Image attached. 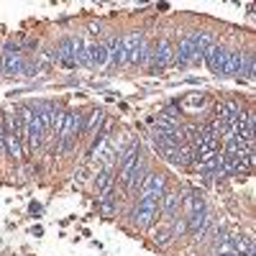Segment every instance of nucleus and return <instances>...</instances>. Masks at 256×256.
Masks as SVG:
<instances>
[{"mask_svg":"<svg viewBox=\"0 0 256 256\" xmlns=\"http://www.w3.org/2000/svg\"><path fill=\"white\" fill-rule=\"evenodd\" d=\"M3 146L8 148L10 159L20 162L26 156V148H24V126H20L18 113H10L3 118Z\"/></svg>","mask_w":256,"mask_h":256,"instance_id":"1","label":"nucleus"},{"mask_svg":"<svg viewBox=\"0 0 256 256\" xmlns=\"http://www.w3.org/2000/svg\"><path fill=\"white\" fill-rule=\"evenodd\" d=\"M18 118H20V126H24V146H26V154L36 152L44 141V126H41L38 116L24 105V108H18Z\"/></svg>","mask_w":256,"mask_h":256,"instance_id":"2","label":"nucleus"},{"mask_svg":"<svg viewBox=\"0 0 256 256\" xmlns=\"http://www.w3.org/2000/svg\"><path fill=\"white\" fill-rule=\"evenodd\" d=\"M82 134V118L80 113H67L64 116V123H62V131H59V146H56V154H67L70 148L74 146L77 136Z\"/></svg>","mask_w":256,"mask_h":256,"instance_id":"3","label":"nucleus"},{"mask_svg":"<svg viewBox=\"0 0 256 256\" xmlns=\"http://www.w3.org/2000/svg\"><path fill=\"white\" fill-rule=\"evenodd\" d=\"M156 212H159V200L144 198V200H138V208L134 210V223L138 228H148L152 220L156 218Z\"/></svg>","mask_w":256,"mask_h":256,"instance_id":"4","label":"nucleus"},{"mask_svg":"<svg viewBox=\"0 0 256 256\" xmlns=\"http://www.w3.org/2000/svg\"><path fill=\"white\" fill-rule=\"evenodd\" d=\"M202 59H205L208 70H210L212 74L223 77V72H226V62H228V49H226L223 44H212V46L205 52Z\"/></svg>","mask_w":256,"mask_h":256,"instance_id":"5","label":"nucleus"},{"mask_svg":"<svg viewBox=\"0 0 256 256\" xmlns=\"http://www.w3.org/2000/svg\"><path fill=\"white\" fill-rule=\"evenodd\" d=\"M0 70H3V74H20L24 72V56H20V52L13 41L6 46V54L0 59Z\"/></svg>","mask_w":256,"mask_h":256,"instance_id":"6","label":"nucleus"},{"mask_svg":"<svg viewBox=\"0 0 256 256\" xmlns=\"http://www.w3.org/2000/svg\"><path fill=\"white\" fill-rule=\"evenodd\" d=\"M136 192H138V200H144V198L159 200V198L164 195V177H162V174H146Z\"/></svg>","mask_w":256,"mask_h":256,"instance_id":"7","label":"nucleus"},{"mask_svg":"<svg viewBox=\"0 0 256 256\" xmlns=\"http://www.w3.org/2000/svg\"><path fill=\"white\" fill-rule=\"evenodd\" d=\"M88 67H105L108 64V46L105 41H92V44L84 46V62Z\"/></svg>","mask_w":256,"mask_h":256,"instance_id":"8","label":"nucleus"},{"mask_svg":"<svg viewBox=\"0 0 256 256\" xmlns=\"http://www.w3.org/2000/svg\"><path fill=\"white\" fill-rule=\"evenodd\" d=\"M152 59H154V64L162 70V67H169V64L174 62V46H172V38H159V44H156V49H154V54H152Z\"/></svg>","mask_w":256,"mask_h":256,"instance_id":"9","label":"nucleus"},{"mask_svg":"<svg viewBox=\"0 0 256 256\" xmlns=\"http://www.w3.org/2000/svg\"><path fill=\"white\" fill-rule=\"evenodd\" d=\"M238 113H241V105H238L236 100H220L218 108H216V120H220V123L228 126Z\"/></svg>","mask_w":256,"mask_h":256,"instance_id":"10","label":"nucleus"},{"mask_svg":"<svg viewBox=\"0 0 256 256\" xmlns=\"http://www.w3.org/2000/svg\"><path fill=\"white\" fill-rule=\"evenodd\" d=\"M246 59L248 54H241V52H228V62H226V72L223 77H238L246 67Z\"/></svg>","mask_w":256,"mask_h":256,"instance_id":"11","label":"nucleus"},{"mask_svg":"<svg viewBox=\"0 0 256 256\" xmlns=\"http://www.w3.org/2000/svg\"><path fill=\"white\" fill-rule=\"evenodd\" d=\"M182 210H184V218H190V216H195V212L205 210V200H202V195H200L198 190H192V192H187V195H184Z\"/></svg>","mask_w":256,"mask_h":256,"instance_id":"12","label":"nucleus"},{"mask_svg":"<svg viewBox=\"0 0 256 256\" xmlns=\"http://www.w3.org/2000/svg\"><path fill=\"white\" fill-rule=\"evenodd\" d=\"M180 195H174V192H166V195L159 198V210L164 218H177V210H180Z\"/></svg>","mask_w":256,"mask_h":256,"instance_id":"13","label":"nucleus"},{"mask_svg":"<svg viewBox=\"0 0 256 256\" xmlns=\"http://www.w3.org/2000/svg\"><path fill=\"white\" fill-rule=\"evenodd\" d=\"M95 187H98V195H108V192L113 190V174H110V169H102V172L98 174L95 180Z\"/></svg>","mask_w":256,"mask_h":256,"instance_id":"14","label":"nucleus"},{"mask_svg":"<svg viewBox=\"0 0 256 256\" xmlns=\"http://www.w3.org/2000/svg\"><path fill=\"white\" fill-rule=\"evenodd\" d=\"M100 123H102V113H100V110H95V113H90V118H88V120L82 123V131H84V134H90L92 128H95V126H100Z\"/></svg>","mask_w":256,"mask_h":256,"instance_id":"15","label":"nucleus"},{"mask_svg":"<svg viewBox=\"0 0 256 256\" xmlns=\"http://www.w3.org/2000/svg\"><path fill=\"white\" fill-rule=\"evenodd\" d=\"M98 205H100V210H102V212H113V210H116V205H113V195H110V192H108V195H102V198L98 200Z\"/></svg>","mask_w":256,"mask_h":256,"instance_id":"16","label":"nucleus"},{"mask_svg":"<svg viewBox=\"0 0 256 256\" xmlns=\"http://www.w3.org/2000/svg\"><path fill=\"white\" fill-rule=\"evenodd\" d=\"M187 98H190V100H187L184 105H187V108H192V110H195L198 105H202V102H205V100H202V95H187Z\"/></svg>","mask_w":256,"mask_h":256,"instance_id":"17","label":"nucleus"},{"mask_svg":"<svg viewBox=\"0 0 256 256\" xmlns=\"http://www.w3.org/2000/svg\"><path fill=\"white\" fill-rule=\"evenodd\" d=\"M90 31L92 34H100V24H90Z\"/></svg>","mask_w":256,"mask_h":256,"instance_id":"18","label":"nucleus"},{"mask_svg":"<svg viewBox=\"0 0 256 256\" xmlns=\"http://www.w3.org/2000/svg\"><path fill=\"white\" fill-rule=\"evenodd\" d=\"M0 74H3V70H0Z\"/></svg>","mask_w":256,"mask_h":256,"instance_id":"19","label":"nucleus"}]
</instances>
